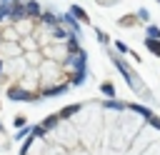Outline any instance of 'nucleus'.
<instances>
[{
    "label": "nucleus",
    "instance_id": "obj_1",
    "mask_svg": "<svg viewBox=\"0 0 160 155\" xmlns=\"http://www.w3.org/2000/svg\"><path fill=\"white\" fill-rule=\"evenodd\" d=\"M112 62H115V68L125 75V80L130 82V88H132L135 92H145V90H142V80H138V75H135V72H132V70H130V68H128L120 58H115V55H112ZM145 95H148V92H145ZM148 98H150V95H148Z\"/></svg>",
    "mask_w": 160,
    "mask_h": 155
},
{
    "label": "nucleus",
    "instance_id": "obj_2",
    "mask_svg": "<svg viewBox=\"0 0 160 155\" xmlns=\"http://www.w3.org/2000/svg\"><path fill=\"white\" fill-rule=\"evenodd\" d=\"M135 22H140V15H138V12H132V15H122V18L118 20L120 28H132Z\"/></svg>",
    "mask_w": 160,
    "mask_h": 155
},
{
    "label": "nucleus",
    "instance_id": "obj_3",
    "mask_svg": "<svg viewBox=\"0 0 160 155\" xmlns=\"http://www.w3.org/2000/svg\"><path fill=\"white\" fill-rule=\"evenodd\" d=\"M70 12H72V15H75V18L80 20V22H85V25H90V18H88V12H85V10L80 8V5H70Z\"/></svg>",
    "mask_w": 160,
    "mask_h": 155
},
{
    "label": "nucleus",
    "instance_id": "obj_4",
    "mask_svg": "<svg viewBox=\"0 0 160 155\" xmlns=\"http://www.w3.org/2000/svg\"><path fill=\"white\" fill-rule=\"evenodd\" d=\"M25 10H28V15H42V8H40L38 0H28L25 2Z\"/></svg>",
    "mask_w": 160,
    "mask_h": 155
},
{
    "label": "nucleus",
    "instance_id": "obj_5",
    "mask_svg": "<svg viewBox=\"0 0 160 155\" xmlns=\"http://www.w3.org/2000/svg\"><path fill=\"white\" fill-rule=\"evenodd\" d=\"M145 45H148V50H150L152 55L160 58V40H158V38H145Z\"/></svg>",
    "mask_w": 160,
    "mask_h": 155
},
{
    "label": "nucleus",
    "instance_id": "obj_6",
    "mask_svg": "<svg viewBox=\"0 0 160 155\" xmlns=\"http://www.w3.org/2000/svg\"><path fill=\"white\" fill-rule=\"evenodd\" d=\"M8 95H10L12 100H35V95H30V92H22V90H15V88H12Z\"/></svg>",
    "mask_w": 160,
    "mask_h": 155
},
{
    "label": "nucleus",
    "instance_id": "obj_7",
    "mask_svg": "<svg viewBox=\"0 0 160 155\" xmlns=\"http://www.w3.org/2000/svg\"><path fill=\"white\" fill-rule=\"evenodd\" d=\"M145 32H148V38H158V40H160V28H158V25H148Z\"/></svg>",
    "mask_w": 160,
    "mask_h": 155
},
{
    "label": "nucleus",
    "instance_id": "obj_8",
    "mask_svg": "<svg viewBox=\"0 0 160 155\" xmlns=\"http://www.w3.org/2000/svg\"><path fill=\"white\" fill-rule=\"evenodd\" d=\"M100 90H102L105 95H110V98L115 95V88H112V82H102V85H100Z\"/></svg>",
    "mask_w": 160,
    "mask_h": 155
},
{
    "label": "nucleus",
    "instance_id": "obj_9",
    "mask_svg": "<svg viewBox=\"0 0 160 155\" xmlns=\"http://www.w3.org/2000/svg\"><path fill=\"white\" fill-rule=\"evenodd\" d=\"M95 38H98L100 42H110V35H108V32H102V30H95Z\"/></svg>",
    "mask_w": 160,
    "mask_h": 155
},
{
    "label": "nucleus",
    "instance_id": "obj_10",
    "mask_svg": "<svg viewBox=\"0 0 160 155\" xmlns=\"http://www.w3.org/2000/svg\"><path fill=\"white\" fill-rule=\"evenodd\" d=\"M115 48H118L120 52H128V55H130V48H128V45H125L122 40H118V42H115Z\"/></svg>",
    "mask_w": 160,
    "mask_h": 155
},
{
    "label": "nucleus",
    "instance_id": "obj_11",
    "mask_svg": "<svg viewBox=\"0 0 160 155\" xmlns=\"http://www.w3.org/2000/svg\"><path fill=\"white\" fill-rule=\"evenodd\" d=\"M138 15H140V20H145V22L150 20V12H148L145 8H140V10H138Z\"/></svg>",
    "mask_w": 160,
    "mask_h": 155
},
{
    "label": "nucleus",
    "instance_id": "obj_12",
    "mask_svg": "<svg viewBox=\"0 0 160 155\" xmlns=\"http://www.w3.org/2000/svg\"><path fill=\"white\" fill-rule=\"evenodd\" d=\"M15 125H18V128H20V125H25V118H22V115H18V118H15Z\"/></svg>",
    "mask_w": 160,
    "mask_h": 155
},
{
    "label": "nucleus",
    "instance_id": "obj_13",
    "mask_svg": "<svg viewBox=\"0 0 160 155\" xmlns=\"http://www.w3.org/2000/svg\"><path fill=\"white\" fill-rule=\"evenodd\" d=\"M2 2H12V0H2Z\"/></svg>",
    "mask_w": 160,
    "mask_h": 155
},
{
    "label": "nucleus",
    "instance_id": "obj_14",
    "mask_svg": "<svg viewBox=\"0 0 160 155\" xmlns=\"http://www.w3.org/2000/svg\"><path fill=\"white\" fill-rule=\"evenodd\" d=\"M0 70H2V68H0Z\"/></svg>",
    "mask_w": 160,
    "mask_h": 155
},
{
    "label": "nucleus",
    "instance_id": "obj_15",
    "mask_svg": "<svg viewBox=\"0 0 160 155\" xmlns=\"http://www.w3.org/2000/svg\"><path fill=\"white\" fill-rule=\"evenodd\" d=\"M158 2H160V0H158Z\"/></svg>",
    "mask_w": 160,
    "mask_h": 155
}]
</instances>
